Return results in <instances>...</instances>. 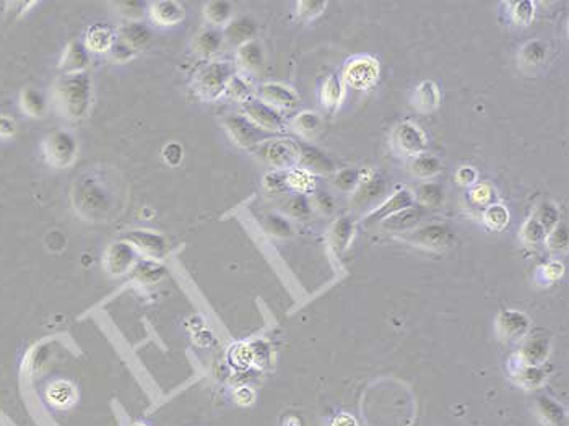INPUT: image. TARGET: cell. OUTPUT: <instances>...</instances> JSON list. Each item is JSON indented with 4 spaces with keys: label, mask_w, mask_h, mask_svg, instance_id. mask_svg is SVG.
<instances>
[{
    "label": "cell",
    "mask_w": 569,
    "mask_h": 426,
    "mask_svg": "<svg viewBox=\"0 0 569 426\" xmlns=\"http://www.w3.org/2000/svg\"><path fill=\"white\" fill-rule=\"evenodd\" d=\"M72 202L76 212L88 220H105L114 209V194L105 179L85 176L76 181Z\"/></svg>",
    "instance_id": "cell-1"
},
{
    "label": "cell",
    "mask_w": 569,
    "mask_h": 426,
    "mask_svg": "<svg viewBox=\"0 0 569 426\" xmlns=\"http://www.w3.org/2000/svg\"><path fill=\"white\" fill-rule=\"evenodd\" d=\"M54 105L69 119H81L91 105V79L88 74H65L54 85Z\"/></svg>",
    "instance_id": "cell-2"
},
{
    "label": "cell",
    "mask_w": 569,
    "mask_h": 426,
    "mask_svg": "<svg viewBox=\"0 0 569 426\" xmlns=\"http://www.w3.org/2000/svg\"><path fill=\"white\" fill-rule=\"evenodd\" d=\"M42 155L49 165L59 169L69 168L79 153V144L67 130H52L42 140Z\"/></svg>",
    "instance_id": "cell-3"
},
{
    "label": "cell",
    "mask_w": 569,
    "mask_h": 426,
    "mask_svg": "<svg viewBox=\"0 0 569 426\" xmlns=\"http://www.w3.org/2000/svg\"><path fill=\"white\" fill-rule=\"evenodd\" d=\"M233 65L226 61L212 62L204 67L195 79V91L204 100H215L226 91V86L231 80Z\"/></svg>",
    "instance_id": "cell-4"
},
{
    "label": "cell",
    "mask_w": 569,
    "mask_h": 426,
    "mask_svg": "<svg viewBox=\"0 0 569 426\" xmlns=\"http://www.w3.org/2000/svg\"><path fill=\"white\" fill-rule=\"evenodd\" d=\"M257 155L277 171H292L298 168L299 145L289 139H270L257 146Z\"/></svg>",
    "instance_id": "cell-5"
},
{
    "label": "cell",
    "mask_w": 569,
    "mask_h": 426,
    "mask_svg": "<svg viewBox=\"0 0 569 426\" xmlns=\"http://www.w3.org/2000/svg\"><path fill=\"white\" fill-rule=\"evenodd\" d=\"M225 129L233 142L243 149H254L264 144V142L273 139V134L265 132L259 125L249 121L246 116H229L225 119Z\"/></svg>",
    "instance_id": "cell-6"
},
{
    "label": "cell",
    "mask_w": 569,
    "mask_h": 426,
    "mask_svg": "<svg viewBox=\"0 0 569 426\" xmlns=\"http://www.w3.org/2000/svg\"><path fill=\"white\" fill-rule=\"evenodd\" d=\"M405 241L421 246V248L433 249V251H444L449 249L454 244V233L446 225H439V223H433V225H426L423 228H418L417 231L407 234L403 238Z\"/></svg>",
    "instance_id": "cell-7"
},
{
    "label": "cell",
    "mask_w": 569,
    "mask_h": 426,
    "mask_svg": "<svg viewBox=\"0 0 569 426\" xmlns=\"http://www.w3.org/2000/svg\"><path fill=\"white\" fill-rule=\"evenodd\" d=\"M243 111L249 121H253L265 132L277 134L284 130V119L275 108L265 105L260 100H249L243 103Z\"/></svg>",
    "instance_id": "cell-8"
},
{
    "label": "cell",
    "mask_w": 569,
    "mask_h": 426,
    "mask_svg": "<svg viewBox=\"0 0 569 426\" xmlns=\"http://www.w3.org/2000/svg\"><path fill=\"white\" fill-rule=\"evenodd\" d=\"M392 144L396 146V150L401 153L403 156L415 158L418 156L420 153H425L426 140L425 135L421 134V130L417 125L403 122L398 124L396 130H393L392 135Z\"/></svg>",
    "instance_id": "cell-9"
},
{
    "label": "cell",
    "mask_w": 569,
    "mask_h": 426,
    "mask_svg": "<svg viewBox=\"0 0 569 426\" xmlns=\"http://www.w3.org/2000/svg\"><path fill=\"white\" fill-rule=\"evenodd\" d=\"M377 76V64L371 57H357L347 64L345 80L358 90H364L373 84Z\"/></svg>",
    "instance_id": "cell-10"
},
{
    "label": "cell",
    "mask_w": 569,
    "mask_h": 426,
    "mask_svg": "<svg viewBox=\"0 0 569 426\" xmlns=\"http://www.w3.org/2000/svg\"><path fill=\"white\" fill-rule=\"evenodd\" d=\"M386 194V181L379 176L366 178L364 181H360L357 190H355L350 205L353 210H364L369 205H374L382 195Z\"/></svg>",
    "instance_id": "cell-11"
},
{
    "label": "cell",
    "mask_w": 569,
    "mask_h": 426,
    "mask_svg": "<svg viewBox=\"0 0 569 426\" xmlns=\"http://www.w3.org/2000/svg\"><path fill=\"white\" fill-rule=\"evenodd\" d=\"M299 145V161L298 169H303L308 174H331L335 171V165L324 151L309 144Z\"/></svg>",
    "instance_id": "cell-12"
},
{
    "label": "cell",
    "mask_w": 569,
    "mask_h": 426,
    "mask_svg": "<svg viewBox=\"0 0 569 426\" xmlns=\"http://www.w3.org/2000/svg\"><path fill=\"white\" fill-rule=\"evenodd\" d=\"M259 100L275 109H292L298 106V95L288 86L280 84H264L257 90Z\"/></svg>",
    "instance_id": "cell-13"
},
{
    "label": "cell",
    "mask_w": 569,
    "mask_h": 426,
    "mask_svg": "<svg viewBox=\"0 0 569 426\" xmlns=\"http://www.w3.org/2000/svg\"><path fill=\"white\" fill-rule=\"evenodd\" d=\"M530 322L527 316L519 311H502L496 319L498 335L506 340H517L527 334Z\"/></svg>",
    "instance_id": "cell-14"
},
{
    "label": "cell",
    "mask_w": 569,
    "mask_h": 426,
    "mask_svg": "<svg viewBox=\"0 0 569 426\" xmlns=\"http://www.w3.org/2000/svg\"><path fill=\"white\" fill-rule=\"evenodd\" d=\"M413 202H415V195L410 192L408 189L397 190V192L393 194L391 199H387L384 204H381L377 209H374L369 213L368 218H366V223L384 221L386 218L396 215V213L408 209V207H413Z\"/></svg>",
    "instance_id": "cell-15"
},
{
    "label": "cell",
    "mask_w": 569,
    "mask_h": 426,
    "mask_svg": "<svg viewBox=\"0 0 569 426\" xmlns=\"http://www.w3.org/2000/svg\"><path fill=\"white\" fill-rule=\"evenodd\" d=\"M88 64H90L88 49L85 47L84 42L72 41L67 47H65L59 67L60 70H64L65 74H80L88 67Z\"/></svg>",
    "instance_id": "cell-16"
},
{
    "label": "cell",
    "mask_w": 569,
    "mask_h": 426,
    "mask_svg": "<svg viewBox=\"0 0 569 426\" xmlns=\"http://www.w3.org/2000/svg\"><path fill=\"white\" fill-rule=\"evenodd\" d=\"M150 15L156 25L174 26L184 20L185 10L180 2L174 0H160L150 5Z\"/></svg>",
    "instance_id": "cell-17"
},
{
    "label": "cell",
    "mask_w": 569,
    "mask_h": 426,
    "mask_svg": "<svg viewBox=\"0 0 569 426\" xmlns=\"http://www.w3.org/2000/svg\"><path fill=\"white\" fill-rule=\"evenodd\" d=\"M423 215L425 209H421V207H408V209L386 218L382 221V228L387 229V231H407V229L417 226Z\"/></svg>",
    "instance_id": "cell-18"
},
{
    "label": "cell",
    "mask_w": 569,
    "mask_h": 426,
    "mask_svg": "<svg viewBox=\"0 0 569 426\" xmlns=\"http://www.w3.org/2000/svg\"><path fill=\"white\" fill-rule=\"evenodd\" d=\"M119 41H122L134 51L145 47L151 41V30L140 21H130L119 33Z\"/></svg>",
    "instance_id": "cell-19"
},
{
    "label": "cell",
    "mask_w": 569,
    "mask_h": 426,
    "mask_svg": "<svg viewBox=\"0 0 569 426\" xmlns=\"http://www.w3.org/2000/svg\"><path fill=\"white\" fill-rule=\"evenodd\" d=\"M550 353V345L548 340L545 337H532L525 342V345L521 350V363L530 364V366H539L541 363H545V359L548 358Z\"/></svg>",
    "instance_id": "cell-20"
},
{
    "label": "cell",
    "mask_w": 569,
    "mask_h": 426,
    "mask_svg": "<svg viewBox=\"0 0 569 426\" xmlns=\"http://www.w3.org/2000/svg\"><path fill=\"white\" fill-rule=\"evenodd\" d=\"M20 108L28 117L41 119L47 111V103L40 90L25 88L20 93Z\"/></svg>",
    "instance_id": "cell-21"
},
{
    "label": "cell",
    "mask_w": 569,
    "mask_h": 426,
    "mask_svg": "<svg viewBox=\"0 0 569 426\" xmlns=\"http://www.w3.org/2000/svg\"><path fill=\"white\" fill-rule=\"evenodd\" d=\"M114 42H116V38L109 26L95 25L86 33L85 47L93 52H109Z\"/></svg>",
    "instance_id": "cell-22"
},
{
    "label": "cell",
    "mask_w": 569,
    "mask_h": 426,
    "mask_svg": "<svg viewBox=\"0 0 569 426\" xmlns=\"http://www.w3.org/2000/svg\"><path fill=\"white\" fill-rule=\"evenodd\" d=\"M410 171H412L413 176L420 179H430L442 171V163L435 155L420 153L418 156L412 158V161H410Z\"/></svg>",
    "instance_id": "cell-23"
},
{
    "label": "cell",
    "mask_w": 569,
    "mask_h": 426,
    "mask_svg": "<svg viewBox=\"0 0 569 426\" xmlns=\"http://www.w3.org/2000/svg\"><path fill=\"white\" fill-rule=\"evenodd\" d=\"M439 90L435 81L425 80L415 90V106L423 113H431L439 106Z\"/></svg>",
    "instance_id": "cell-24"
},
{
    "label": "cell",
    "mask_w": 569,
    "mask_h": 426,
    "mask_svg": "<svg viewBox=\"0 0 569 426\" xmlns=\"http://www.w3.org/2000/svg\"><path fill=\"white\" fill-rule=\"evenodd\" d=\"M238 62L248 72L260 69L264 65V51L257 41H248L238 49Z\"/></svg>",
    "instance_id": "cell-25"
},
{
    "label": "cell",
    "mask_w": 569,
    "mask_h": 426,
    "mask_svg": "<svg viewBox=\"0 0 569 426\" xmlns=\"http://www.w3.org/2000/svg\"><path fill=\"white\" fill-rule=\"evenodd\" d=\"M355 231V223L350 217H340L338 220L333 223L331 228V244L332 248L337 251V253H342V251L347 249V246L350 243V239L353 236Z\"/></svg>",
    "instance_id": "cell-26"
},
{
    "label": "cell",
    "mask_w": 569,
    "mask_h": 426,
    "mask_svg": "<svg viewBox=\"0 0 569 426\" xmlns=\"http://www.w3.org/2000/svg\"><path fill=\"white\" fill-rule=\"evenodd\" d=\"M257 33V25L254 20L248 18V16H243V18H238L231 21L226 26L225 35L229 41L238 42V45H244V42L253 41V38Z\"/></svg>",
    "instance_id": "cell-27"
},
{
    "label": "cell",
    "mask_w": 569,
    "mask_h": 426,
    "mask_svg": "<svg viewBox=\"0 0 569 426\" xmlns=\"http://www.w3.org/2000/svg\"><path fill=\"white\" fill-rule=\"evenodd\" d=\"M546 54H548V47H546L545 42L534 40L525 42L522 46L521 54H519V61H521V65L525 69H535L545 62Z\"/></svg>",
    "instance_id": "cell-28"
},
{
    "label": "cell",
    "mask_w": 569,
    "mask_h": 426,
    "mask_svg": "<svg viewBox=\"0 0 569 426\" xmlns=\"http://www.w3.org/2000/svg\"><path fill=\"white\" fill-rule=\"evenodd\" d=\"M417 200L420 202L421 209H435V207H439L442 200H444L442 185L436 183L421 184L417 190Z\"/></svg>",
    "instance_id": "cell-29"
},
{
    "label": "cell",
    "mask_w": 569,
    "mask_h": 426,
    "mask_svg": "<svg viewBox=\"0 0 569 426\" xmlns=\"http://www.w3.org/2000/svg\"><path fill=\"white\" fill-rule=\"evenodd\" d=\"M283 210L289 217L298 218V220H308L311 213H313V205H311L309 199L303 192H297L287 199L283 204Z\"/></svg>",
    "instance_id": "cell-30"
},
{
    "label": "cell",
    "mask_w": 569,
    "mask_h": 426,
    "mask_svg": "<svg viewBox=\"0 0 569 426\" xmlns=\"http://www.w3.org/2000/svg\"><path fill=\"white\" fill-rule=\"evenodd\" d=\"M223 45V35L218 30H205L202 31L195 40V49L202 56H213L220 51Z\"/></svg>",
    "instance_id": "cell-31"
},
{
    "label": "cell",
    "mask_w": 569,
    "mask_h": 426,
    "mask_svg": "<svg viewBox=\"0 0 569 426\" xmlns=\"http://www.w3.org/2000/svg\"><path fill=\"white\" fill-rule=\"evenodd\" d=\"M204 13L213 25H226L233 13V5L225 0H213L205 5Z\"/></svg>",
    "instance_id": "cell-32"
},
{
    "label": "cell",
    "mask_w": 569,
    "mask_h": 426,
    "mask_svg": "<svg viewBox=\"0 0 569 426\" xmlns=\"http://www.w3.org/2000/svg\"><path fill=\"white\" fill-rule=\"evenodd\" d=\"M485 225L493 231H502L510 223V212L505 205L501 204H491L486 207L483 213Z\"/></svg>",
    "instance_id": "cell-33"
},
{
    "label": "cell",
    "mask_w": 569,
    "mask_h": 426,
    "mask_svg": "<svg viewBox=\"0 0 569 426\" xmlns=\"http://www.w3.org/2000/svg\"><path fill=\"white\" fill-rule=\"evenodd\" d=\"M321 117L317 116L316 113L304 111L299 113L297 117L293 119V127L297 129V132H299L303 137H314V135L321 130Z\"/></svg>",
    "instance_id": "cell-34"
},
{
    "label": "cell",
    "mask_w": 569,
    "mask_h": 426,
    "mask_svg": "<svg viewBox=\"0 0 569 426\" xmlns=\"http://www.w3.org/2000/svg\"><path fill=\"white\" fill-rule=\"evenodd\" d=\"M127 239L137 244V248L149 251V253H161L165 249V239L149 231H132L127 234Z\"/></svg>",
    "instance_id": "cell-35"
},
{
    "label": "cell",
    "mask_w": 569,
    "mask_h": 426,
    "mask_svg": "<svg viewBox=\"0 0 569 426\" xmlns=\"http://www.w3.org/2000/svg\"><path fill=\"white\" fill-rule=\"evenodd\" d=\"M343 96V86L338 74L333 72L329 79L326 80L324 88H322V103L327 108H335L340 105Z\"/></svg>",
    "instance_id": "cell-36"
},
{
    "label": "cell",
    "mask_w": 569,
    "mask_h": 426,
    "mask_svg": "<svg viewBox=\"0 0 569 426\" xmlns=\"http://www.w3.org/2000/svg\"><path fill=\"white\" fill-rule=\"evenodd\" d=\"M511 7V18L519 26H529L534 21L535 5L530 0H521V2L507 4Z\"/></svg>",
    "instance_id": "cell-37"
},
{
    "label": "cell",
    "mask_w": 569,
    "mask_h": 426,
    "mask_svg": "<svg viewBox=\"0 0 569 426\" xmlns=\"http://www.w3.org/2000/svg\"><path fill=\"white\" fill-rule=\"evenodd\" d=\"M521 234H522V239L525 244L535 246V244H540L541 241H545L546 234L548 233H546V229L541 226V223L537 220V218L532 217L524 223Z\"/></svg>",
    "instance_id": "cell-38"
},
{
    "label": "cell",
    "mask_w": 569,
    "mask_h": 426,
    "mask_svg": "<svg viewBox=\"0 0 569 426\" xmlns=\"http://www.w3.org/2000/svg\"><path fill=\"white\" fill-rule=\"evenodd\" d=\"M132 258V249L125 243H117L109 249V264H111L113 270H122L124 267H127Z\"/></svg>",
    "instance_id": "cell-39"
},
{
    "label": "cell",
    "mask_w": 569,
    "mask_h": 426,
    "mask_svg": "<svg viewBox=\"0 0 569 426\" xmlns=\"http://www.w3.org/2000/svg\"><path fill=\"white\" fill-rule=\"evenodd\" d=\"M265 229L270 234H273V236H280V238H287L293 234L292 225H289V221L287 220V218L275 215V213H270V215L265 217Z\"/></svg>",
    "instance_id": "cell-40"
},
{
    "label": "cell",
    "mask_w": 569,
    "mask_h": 426,
    "mask_svg": "<svg viewBox=\"0 0 569 426\" xmlns=\"http://www.w3.org/2000/svg\"><path fill=\"white\" fill-rule=\"evenodd\" d=\"M360 174L361 173L358 171V169L345 168V169H342V171L337 173L333 184H335V188L338 190H342V192H350V190H353L360 184V181H361Z\"/></svg>",
    "instance_id": "cell-41"
},
{
    "label": "cell",
    "mask_w": 569,
    "mask_h": 426,
    "mask_svg": "<svg viewBox=\"0 0 569 426\" xmlns=\"http://www.w3.org/2000/svg\"><path fill=\"white\" fill-rule=\"evenodd\" d=\"M534 217L541 223V226L546 229V233H550L560 223V212L551 204H541Z\"/></svg>",
    "instance_id": "cell-42"
},
{
    "label": "cell",
    "mask_w": 569,
    "mask_h": 426,
    "mask_svg": "<svg viewBox=\"0 0 569 426\" xmlns=\"http://www.w3.org/2000/svg\"><path fill=\"white\" fill-rule=\"evenodd\" d=\"M117 12L130 21H139L146 12V4L142 0H125L116 4Z\"/></svg>",
    "instance_id": "cell-43"
},
{
    "label": "cell",
    "mask_w": 569,
    "mask_h": 426,
    "mask_svg": "<svg viewBox=\"0 0 569 426\" xmlns=\"http://www.w3.org/2000/svg\"><path fill=\"white\" fill-rule=\"evenodd\" d=\"M225 93H228V95L231 96L233 100L244 103V101L249 100L251 86H249L248 81H246V80L243 79V76L234 74V75L231 76V80H229V84H228V86H226V91H225Z\"/></svg>",
    "instance_id": "cell-44"
},
{
    "label": "cell",
    "mask_w": 569,
    "mask_h": 426,
    "mask_svg": "<svg viewBox=\"0 0 569 426\" xmlns=\"http://www.w3.org/2000/svg\"><path fill=\"white\" fill-rule=\"evenodd\" d=\"M514 376H517L519 382L527 387L539 386L544 381V373L539 369V366H530L524 363H521V368L517 371H514Z\"/></svg>",
    "instance_id": "cell-45"
},
{
    "label": "cell",
    "mask_w": 569,
    "mask_h": 426,
    "mask_svg": "<svg viewBox=\"0 0 569 426\" xmlns=\"http://www.w3.org/2000/svg\"><path fill=\"white\" fill-rule=\"evenodd\" d=\"M327 8V2H319V0H301L298 2V16L304 21H311L322 15Z\"/></svg>",
    "instance_id": "cell-46"
},
{
    "label": "cell",
    "mask_w": 569,
    "mask_h": 426,
    "mask_svg": "<svg viewBox=\"0 0 569 426\" xmlns=\"http://www.w3.org/2000/svg\"><path fill=\"white\" fill-rule=\"evenodd\" d=\"M546 243L551 251H565L568 248V228L565 223H558V225L546 234Z\"/></svg>",
    "instance_id": "cell-47"
},
{
    "label": "cell",
    "mask_w": 569,
    "mask_h": 426,
    "mask_svg": "<svg viewBox=\"0 0 569 426\" xmlns=\"http://www.w3.org/2000/svg\"><path fill=\"white\" fill-rule=\"evenodd\" d=\"M264 188L273 194L284 192L288 189V171H273L264 178Z\"/></svg>",
    "instance_id": "cell-48"
},
{
    "label": "cell",
    "mask_w": 569,
    "mask_h": 426,
    "mask_svg": "<svg viewBox=\"0 0 569 426\" xmlns=\"http://www.w3.org/2000/svg\"><path fill=\"white\" fill-rule=\"evenodd\" d=\"M539 407H540V415H544L546 418V423H560L563 417V410L561 407H558L555 402H551L550 398H540L539 401Z\"/></svg>",
    "instance_id": "cell-49"
},
{
    "label": "cell",
    "mask_w": 569,
    "mask_h": 426,
    "mask_svg": "<svg viewBox=\"0 0 569 426\" xmlns=\"http://www.w3.org/2000/svg\"><path fill=\"white\" fill-rule=\"evenodd\" d=\"M109 56H111V61L122 64V62H129L130 59L135 56V51L132 47H129L127 45H125V42L117 40L111 46V49H109Z\"/></svg>",
    "instance_id": "cell-50"
},
{
    "label": "cell",
    "mask_w": 569,
    "mask_h": 426,
    "mask_svg": "<svg viewBox=\"0 0 569 426\" xmlns=\"http://www.w3.org/2000/svg\"><path fill=\"white\" fill-rule=\"evenodd\" d=\"M313 205L322 213H326V215H331L335 210V202H333L332 195L326 192V190H316L313 195Z\"/></svg>",
    "instance_id": "cell-51"
},
{
    "label": "cell",
    "mask_w": 569,
    "mask_h": 426,
    "mask_svg": "<svg viewBox=\"0 0 569 426\" xmlns=\"http://www.w3.org/2000/svg\"><path fill=\"white\" fill-rule=\"evenodd\" d=\"M163 158H165L168 165L171 166H176L183 160V146L176 142H171V144H168L165 146V150H163Z\"/></svg>",
    "instance_id": "cell-52"
},
{
    "label": "cell",
    "mask_w": 569,
    "mask_h": 426,
    "mask_svg": "<svg viewBox=\"0 0 569 426\" xmlns=\"http://www.w3.org/2000/svg\"><path fill=\"white\" fill-rule=\"evenodd\" d=\"M16 134V122L7 114H0V139H12Z\"/></svg>",
    "instance_id": "cell-53"
},
{
    "label": "cell",
    "mask_w": 569,
    "mask_h": 426,
    "mask_svg": "<svg viewBox=\"0 0 569 426\" xmlns=\"http://www.w3.org/2000/svg\"><path fill=\"white\" fill-rule=\"evenodd\" d=\"M470 197H472L473 204L486 205L490 202V199L493 197V192H491V189L488 188V185H477V188H473L472 192H470Z\"/></svg>",
    "instance_id": "cell-54"
},
{
    "label": "cell",
    "mask_w": 569,
    "mask_h": 426,
    "mask_svg": "<svg viewBox=\"0 0 569 426\" xmlns=\"http://www.w3.org/2000/svg\"><path fill=\"white\" fill-rule=\"evenodd\" d=\"M477 178H478V174L472 166H462L456 173L457 183L462 184V185H467V188H469V185H473L475 183H477Z\"/></svg>",
    "instance_id": "cell-55"
},
{
    "label": "cell",
    "mask_w": 569,
    "mask_h": 426,
    "mask_svg": "<svg viewBox=\"0 0 569 426\" xmlns=\"http://www.w3.org/2000/svg\"><path fill=\"white\" fill-rule=\"evenodd\" d=\"M563 272H565V267L560 262H551V264L545 267V275L548 280H558L563 275Z\"/></svg>",
    "instance_id": "cell-56"
},
{
    "label": "cell",
    "mask_w": 569,
    "mask_h": 426,
    "mask_svg": "<svg viewBox=\"0 0 569 426\" xmlns=\"http://www.w3.org/2000/svg\"><path fill=\"white\" fill-rule=\"evenodd\" d=\"M332 426H358V425H357V420L345 413V415H340V417L333 420Z\"/></svg>",
    "instance_id": "cell-57"
}]
</instances>
